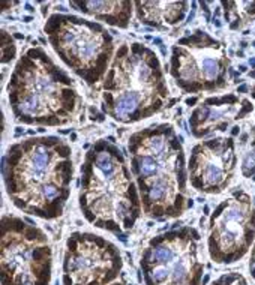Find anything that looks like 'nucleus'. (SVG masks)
<instances>
[{
    "label": "nucleus",
    "instance_id": "1",
    "mask_svg": "<svg viewBox=\"0 0 255 285\" xmlns=\"http://www.w3.org/2000/svg\"><path fill=\"white\" fill-rule=\"evenodd\" d=\"M69 144L35 137L9 146L3 159L6 192L20 210L42 219L63 213L74 176Z\"/></svg>",
    "mask_w": 255,
    "mask_h": 285
},
{
    "label": "nucleus",
    "instance_id": "2",
    "mask_svg": "<svg viewBox=\"0 0 255 285\" xmlns=\"http://www.w3.org/2000/svg\"><path fill=\"white\" fill-rule=\"evenodd\" d=\"M128 147L131 171L149 218H177L192 206L188 200L185 152L171 125H153L132 134Z\"/></svg>",
    "mask_w": 255,
    "mask_h": 285
},
{
    "label": "nucleus",
    "instance_id": "3",
    "mask_svg": "<svg viewBox=\"0 0 255 285\" xmlns=\"http://www.w3.org/2000/svg\"><path fill=\"white\" fill-rule=\"evenodd\" d=\"M80 207L92 225L114 234L131 231L141 215V197L131 167L110 141H96L84 156Z\"/></svg>",
    "mask_w": 255,
    "mask_h": 285
},
{
    "label": "nucleus",
    "instance_id": "4",
    "mask_svg": "<svg viewBox=\"0 0 255 285\" xmlns=\"http://www.w3.org/2000/svg\"><path fill=\"white\" fill-rule=\"evenodd\" d=\"M8 95L17 120L38 126L66 125L80 105L74 80L39 47L27 50L18 60Z\"/></svg>",
    "mask_w": 255,
    "mask_h": 285
},
{
    "label": "nucleus",
    "instance_id": "5",
    "mask_svg": "<svg viewBox=\"0 0 255 285\" xmlns=\"http://www.w3.org/2000/svg\"><path fill=\"white\" fill-rule=\"evenodd\" d=\"M170 90L155 51L123 44L104 78L102 107L117 122L135 123L161 111Z\"/></svg>",
    "mask_w": 255,
    "mask_h": 285
},
{
    "label": "nucleus",
    "instance_id": "6",
    "mask_svg": "<svg viewBox=\"0 0 255 285\" xmlns=\"http://www.w3.org/2000/svg\"><path fill=\"white\" fill-rule=\"evenodd\" d=\"M45 33L60 60L89 86L107 75L114 59V41L104 26L69 14H54L47 20Z\"/></svg>",
    "mask_w": 255,
    "mask_h": 285
},
{
    "label": "nucleus",
    "instance_id": "7",
    "mask_svg": "<svg viewBox=\"0 0 255 285\" xmlns=\"http://www.w3.org/2000/svg\"><path fill=\"white\" fill-rule=\"evenodd\" d=\"M53 251L45 233L24 219L5 215L0 230L2 285H50Z\"/></svg>",
    "mask_w": 255,
    "mask_h": 285
},
{
    "label": "nucleus",
    "instance_id": "8",
    "mask_svg": "<svg viewBox=\"0 0 255 285\" xmlns=\"http://www.w3.org/2000/svg\"><path fill=\"white\" fill-rule=\"evenodd\" d=\"M200 234L183 227L153 237L143 249L140 266L146 285H201Z\"/></svg>",
    "mask_w": 255,
    "mask_h": 285
},
{
    "label": "nucleus",
    "instance_id": "9",
    "mask_svg": "<svg viewBox=\"0 0 255 285\" xmlns=\"http://www.w3.org/2000/svg\"><path fill=\"white\" fill-rule=\"evenodd\" d=\"M116 245L93 233L69 236L63 255V285H110L122 272Z\"/></svg>",
    "mask_w": 255,
    "mask_h": 285
},
{
    "label": "nucleus",
    "instance_id": "10",
    "mask_svg": "<svg viewBox=\"0 0 255 285\" xmlns=\"http://www.w3.org/2000/svg\"><path fill=\"white\" fill-rule=\"evenodd\" d=\"M255 237V212L249 197L236 192L233 200L218 206L210 218L209 254L216 263H234L240 260Z\"/></svg>",
    "mask_w": 255,
    "mask_h": 285
},
{
    "label": "nucleus",
    "instance_id": "11",
    "mask_svg": "<svg viewBox=\"0 0 255 285\" xmlns=\"http://www.w3.org/2000/svg\"><path fill=\"white\" fill-rule=\"evenodd\" d=\"M216 44L218 41L212 39L206 32H197L173 47L170 74L182 90L197 93L215 90L225 84V59L213 57L207 53Z\"/></svg>",
    "mask_w": 255,
    "mask_h": 285
},
{
    "label": "nucleus",
    "instance_id": "12",
    "mask_svg": "<svg viewBox=\"0 0 255 285\" xmlns=\"http://www.w3.org/2000/svg\"><path fill=\"white\" fill-rule=\"evenodd\" d=\"M234 143L231 138L209 140L197 144L189 158V182L203 192L218 194L228 183L236 156L233 153Z\"/></svg>",
    "mask_w": 255,
    "mask_h": 285
},
{
    "label": "nucleus",
    "instance_id": "13",
    "mask_svg": "<svg viewBox=\"0 0 255 285\" xmlns=\"http://www.w3.org/2000/svg\"><path fill=\"white\" fill-rule=\"evenodd\" d=\"M138 20L156 29H167L180 23L188 11L186 2H135Z\"/></svg>",
    "mask_w": 255,
    "mask_h": 285
},
{
    "label": "nucleus",
    "instance_id": "14",
    "mask_svg": "<svg viewBox=\"0 0 255 285\" xmlns=\"http://www.w3.org/2000/svg\"><path fill=\"white\" fill-rule=\"evenodd\" d=\"M71 6L78 8V11L104 21L110 26L126 29L132 15L134 3L131 2H71Z\"/></svg>",
    "mask_w": 255,
    "mask_h": 285
},
{
    "label": "nucleus",
    "instance_id": "15",
    "mask_svg": "<svg viewBox=\"0 0 255 285\" xmlns=\"http://www.w3.org/2000/svg\"><path fill=\"white\" fill-rule=\"evenodd\" d=\"M212 285H248L246 281L237 273H227L218 278Z\"/></svg>",
    "mask_w": 255,
    "mask_h": 285
},
{
    "label": "nucleus",
    "instance_id": "16",
    "mask_svg": "<svg viewBox=\"0 0 255 285\" xmlns=\"http://www.w3.org/2000/svg\"><path fill=\"white\" fill-rule=\"evenodd\" d=\"M249 269H251V275L255 279V246L252 249V255H251V263H249Z\"/></svg>",
    "mask_w": 255,
    "mask_h": 285
},
{
    "label": "nucleus",
    "instance_id": "17",
    "mask_svg": "<svg viewBox=\"0 0 255 285\" xmlns=\"http://www.w3.org/2000/svg\"><path fill=\"white\" fill-rule=\"evenodd\" d=\"M110 285H128V284H125V282H113Z\"/></svg>",
    "mask_w": 255,
    "mask_h": 285
},
{
    "label": "nucleus",
    "instance_id": "18",
    "mask_svg": "<svg viewBox=\"0 0 255 285\" xmlns=\"http://www.w3.org/2000/svg\"><path fill=\"white\" fill-rule=\"evenodd\" d=\"M237 132H239V128H234V129H233V135H236Z\"/></svg>",
    "mask_w": 255,
    "mask_h": 285
}]
</instances>
